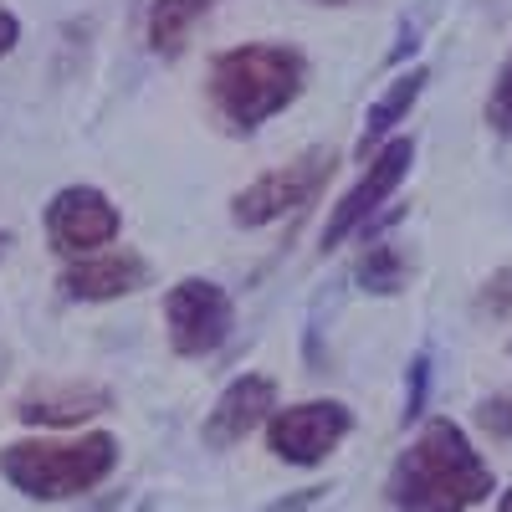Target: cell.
<instances>
[{
	"instance_id": "obj_19",
	"label": "cell",
	"mask_w": 512,
	"mask_h": 512,
	"mask_svg": "<svg viewBox=\"0 0 512 512\" xmlns=\"http://www.w3.org/2000/svg\"><path fill=\"white\" fill-rule=\"evenodd\" d=\"M16 41H21V21H16L11 11H0V57H6Z\"/></svg>"
},
{
	"instance_id": "obj_4",
	"label": "cell",
	"mask_w": 512,
	"mask_h": 512,
	"mask_svg": "<svg viewBox=\"0 0 512 512\" xmlns=\"http://www.w3.org/2000/svg\"><path fill=\"white\" fill-rule=\"evenodd\" d=\"M231 297L226 287L205 282V277H185L180 287H169L164 297V323H169V344L185 359H205L216 354L231 338Z\"/></svg>"
},
{
	"instance_id": "obj_11",
	"label": "cell",
	"mask_w": 512,
	"mask_h": 512,
	"mask_svg": "<svg viewBox=\"0 0 512 512\" xmlns=\"http://www.w3.org/2000/svg\"><path fill=\"white\" fill-rule=\"evenodd\" d=\"M108 405H113V395L98 390V384H67V390H41V395L21 400L16 415L26 425H77V420H88Z\"/></svg>"
},
{
	"instance_id": "obj_22",
	"label": "cell",
	"mask_w": 512,
	"mask_h": 512,
	"mask_svg": "<svg viewBox=\"0 0 512 512\" xmlns=\"http://www.w3.org/2000/svg\"><path fill=\"white\" fill-rule=\"evenodd\" d=\"M333 6H338V0H333Z\"/></svg>"
},
{
	"instance_id": "obj_18",
	"label": "cell",
	"mask_w": 512,
	"mask_h": 512,
	"mask_svg": "<svg viewBox=\"0 0 512 512\" xmlns=\"http://www.w3.org/2000/svg\"><path fill=\"white\" fill-rule=\"evenodd\" d=\"M482 425H487L492 436L512 441V400H487V405H482Z\"/></svg>"
},
{
	"instance_id": "obj_5",
	"label": "cell",
	"mask_w": 512,
	"mask_h": 512,
	"mask_svg": "<svg viewBox=\"0 0 512 512\" xmlns=\"http://www.w3.org/2000/svg\"><path fill=\"white\" fill-rule=\"evenodd\" d=\"M333 175V154L328 149H308L303 159H292L272 175H262L256 185H246L236 200H231V221L236 226H267L287 210H303Z\"/></svg>"
},
{
	"instance_id": "obj_9",
	"label": "cell",
	"mask_w": 512,
	"mask_h": 512,
	"mask_svg": "<svg viewBox=\"0 0 512 512\" xmlns=\"http://www.w3.org/2000/svg\"><path fill=\"white\" fill-rule=\"evenodd\" d=\"M272 410H277V384L267 374H241V379L226 384V395L216 400V410L205 415L200 436H205V446L226 451V446L246 441L262 420H272Z\"/></svg>"
},
{
	"instance_id": "obj_15",
	"label": "cell",
	"mask_w": 512,
	"mask_h": 512,
	"mask_svg": "<svg viewBox=\"0 0 512 512\" xmlns=\"http://www.w3.org/2000/svg\"><path fill=\"white\" fill-rule=\"evenodd\" d=\"M487 123L497 128V134L512 139V57L502 62L497 82H492V98H487Z\"/></svg>"
},
{
	"instance_id": "obj_3",
	"label": "cell",
	"mask_w": 512,
	"mask_h": 512,
	"mask_svg": "<svg viewBox=\"0 0 512 512\" xmlns=\"http://www.w3.org/2000/svg\"><path fill=\"white\" fill-rule=\"evenodd\" d=\"M303 52L292 47H231L210 67V103L231 128H251L267 123L277 108H287L303 88Z\"/></svg>"
},
{
	"instance_id": "obj_2",
	"label": "cell",
	"mask_w": 512,
	"mask_h": 512,
	"mask_svg": "<svg viewBox=\"0 0 512 512\" xmlns=\"http://www.w3.org/2000/svg\"><path fill=\"white\" fill-rule=\"evenodd\" d=\"M118 441L108 431H88L77 441H11L0 446V477L31 502H67L113 477Z\"/></svg>"
},
{
	"instance_id": "obj_7",
	"label": "cell",
	"mask_w": 512,
	"mask_h": 512,
	"mask_svg": "<svg viewBox=\"0 0 512 512\" xmlns=\"http://www.w3.org/2000/svg\"><path fill=\"white\" fill-rule=\"evenodd\" d=\"M118 231H123L118 205L93 185H67L47 205V236L67 256H88L93 246H108Z\"/></svg>"
},
{
	"instance_id": "obj_8",
	"label": "cell",
	"mask_w": 512,
	"mask_h": 512,
	"mask_svg": "<svg viewBox=\"0 0 512 512\" xmlns=\"http://www.w3.org/2000/svg\"><path fill=\"white\" fill-rule=\"evenodd\" d=\"M410 164H415V144H410V139H395V144H384L374 159H364L359 185L333 205V216H328V226H323V246H338L349 231H359L374 210L400 190V180L410 175Z\"/></svg>"
},
{
	"instance_id": "obj_10",
	"label": "cell",
	"mask_w": 512,
	"mask_h": 512,
	"mask_svg": "<svg viewBox=\"0 0 512 512\" xmlns=\"http://www.w3.org/2000/svg\"><path fill=\"white\" fill-rule=\"evenodd\" d=\"M149 282V262L139 251H108V256H82L77 267L62 272V292L77 303H108V297L139 292Z\"/></svg>"
},
{
	"instance_id": "obj_16",
	"label": "cell",
	"mask_w": 512,
	"mask_h": 512,
	"mask_svg": "<svg viewBox=\"0 0 512 512\" xmlns=\"http://www.w3.org/2000/svg\"><path fill=\"white\" fill-rule=\"evenodd\" d=\"M425 390H431V359L425 354H415V364H410V379H405V425L425 410Z\"/></svg>"
},
{
	"instance_id": "obj_17",
	"label": "cell",
	"mask_w": 512,
	"mask_h": 512,
	"mask_svg": "<svg viewBox=\"0 0 512 512\" xmlns=\"http://www.w3.org/2000/svg\"><path fill=\"white\" fill-rule=\"evenodd\" d=\"M477 308H482V313H492V318H507V313H512V267H507V272H497V277L482 287Z\"/></svg>"
},
{
	"instance_id": "obj_12",
	"label": "cell",
	"mask_w": 512,
	"mask_h": 512,
	"mask_svg": "<svg viewBox=\"0 0 512 512\" xmlns=\"http://www.w3.org/2000/svg\"><path fill=\"white\" fill-rule=\"evenodd\" d=\"M425 82H431V67H410V72H400L390 88H384L374 103H369V113H364V134H359V159H369V149L390 134V128L410 113V103L425 93Z\"/></svg>"
},
{
	"instance_id": "obj_14",
	"label": "cell",
	"mask_w": 512,
	"mask_h": 512,
	"mask_svg": "<svg viewBox=\"0 0 512 512\" xmlns=\"http://www.w3.org/2000/svg\"><path fill=\"white\" fill-rule=\"evenodd\" d=\"M359 287L364 292H374V297H395L400 287H405V277H410V262H405V251L400 246H390V241H379V246H369L364 256H359Z\"/></svg>"
},
{
	"instance_id": "obj_20",
	"label": "cell",
	"mask_w": 512,
	"mask_h": 512,
	"mask_svg": "<svg viewBox=\"0 0 512 512\" xmlns=\"http://www.w3.org/2000/svg\"><path fill=\"white\" fill-rule=\"evenodd\" d=\"M497 512H512V487L502 492V502H497Z\"/></svg>"
},
{
	"instance_id": "obj_21",
	"label": "cell",
	"mask_w": 512,
	"mask_h": 512,
	"mask_svg": "<svg viewBox=\"0 0 512 512\" xmlns=\"http://www.w3.org/2000/svg\"><path fill=\"white\" fill-rule=\"evenodd\" d=\"M0 251H6V236H0Z\"/></svg>"
},
{
	"instance_id": "obj_13",
	"label": "cell",
	"mask_w": 512,
	"mask_h": 512,
	"mask_svg": "<svg viewBox=\"0 0 512 512\" xmlns=\"http://www.w3.org/2000/svg\"><path fill=\"white\" fill-rule=\"evenodd\" d=\"M210 0H154L149 6V47L159 57H180L190 31L205 21Z\"/></svg>"
},
{
	"instance_id": "obj_1",
	"label": "cell",
	"mask_w": 512,
	"mask_h": 512,
	"mask_svg": "<svg viewBox=\"0 0 512 512\" xmlns=\"http://www.w3.org/2000/svg\"><path fill=\"white\" fill-rule=\"evenodd\" d=\"M384 492L395 512H472L492 497V466L456 420L436 415L425 420L410 451H400Z\"/></svg>"
},
{
	"instance_id": "obj_6",
	"label": "cell",
	"mask_w": 512,
	"mask_h": 512,
	"mask_svg": "<svg viewBox=\"0 0 512 512\" xmlns=\"http://www.w3.org/2000/svg\"><path fill=\"white\" fill-rule=\"evenodd\" d=\"M349 431H354L349 405H338V400H303V405L272 410L267 446L287 466H318L328 451H338V441H344Z\"/></svg>"
}]
</instances>
